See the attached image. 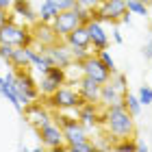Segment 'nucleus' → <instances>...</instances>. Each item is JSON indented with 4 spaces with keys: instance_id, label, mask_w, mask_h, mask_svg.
Here are the masks:
<instances>
[{
    "instance_id": "obj_31",
    "label": "nucleus",
    "mask_w": 152,
    "mask_h": 152,
    "mask_svg": "<svg viewBox=\"0 0 152 152\" xmlns=\"http://www.w3.org/2000/svg\"><path fill=\"white\" fill-rule=\"evenodd\" d=\"M54 4L59 7V11H67L76 7V0H54Z\"/></svg>"
},
{
    "instance_id": "obj_23",
    "label": "nucleus",
    "mask_w": 152,
    "mask_h": 152,
    "mask_svg": "<svg viewBox=\"0 0 152 152\" xmlns=\"http://www.w3.org/2000/svg\"><path fill=\"white\" fill-rule=\"evenodd\" d=\"M124 107L128 109V113H130V115H135V117H137V115L141 113V107H143V104L139 102V96H133V94H128V91H126V96H124Z\"/></svg>"
},
{
    "instance_id": "obj_19",
    "label": "nucleus",
    "mask_w": 152,
    "mask_h": 152,
    "mask_svg": "<svg viewBox=\"0 0 152 152\" xmlns=\"http://www.w3.org/2000/svg\"><path fill=\"white\" fill-rule=\"evenodd\" d=\"M52 65V61L48 59L46 50H39V48L31 46V67H35V70H39L41 74L48 72V67Z\"/></svg>"
},
{
    "instance_id": "obj_39",
    "label": "nucleus",
    "mask_w": 152,
    "mask_h": 152,
    "mask_svg": "<svg viewBox=\"0 0 152 152\" xmlns=\"http://www.w3.org/2000/svg\"><path fill=\"white\" fill-rule=\"evenodd\" d=\"M143 2H146V4H148V7H150V4H152V0H143Z\"/></svg>"
},
{
    "instance_id": "obj_6",
    "label": "nucleus",
    "mask_w": 152,
    "mask_h": 152,
    "mask_svg": "<svg viewBox=\"0 0 152 152\" xmlns=\"http://www.w3.org/2000/svg\"><path fill=\"white\" fill-rule=\"evenodd\" d=\"M57 120H59V124H61V128H63V137H65V143H67V146H70V143H78V141L89 139L87 126L78 120V117H70V115L59 113Z\"/></svg>"
},
{
    "instance_id": "obj_12",
    "label": "nucleus",
    "mask_w": 152,
    "mask_h": 152,
    "mask_svg": "<svg viewBox=\"0 0 152 152\" xmlns=\"http://www.w3.org/2000/svg\"><path fill=\"white\" fill-rule=\"evenodd\" d=\"M24 115H26L28 124H31V126L35 128V130H37V128H41L44 124L52 122V115H50V111H48V109H46L44 104H39L37 100L24 107Z\"/></svg>"
},
{
    "instance_id": "obj_5",
    "label": "nucleus",
    "mask_w": 152,
    "mask_h": 152,
    "mask_svg": "<svg viewBox=\"0 0 152 152\" xmlns=\"http://www.w3.org/2000/svg\"><path fill=\"white\" fill-rule=\"evenodd\" d=\"M126 0H104L100 2V7L94 9V18L91 20H98V22H109V24H117L122 20V15L126 13Z\"/></svg>"
},
{
    "instance_id": "obj_32",
    "label": "nucleus",
    "mask_w": 152,
    "mask_h": 152,
    "mask_svg": "<svg viewBox=\"0 0 152 152\" xmlns=\"http://www.w3.org/2000/svg\"><path fill=\"white\" fill-rule=\"evenodd\" d=\"M102 0H76V4L80 7H87V9H96V7H100Z\"/></svg>"
},
{
    "instance_id": "obj_29",
    "label": "nucleus",
    "mask_w": 152,
    "mask_h": 152,
    "mask_svg": "<svg viewBox=\"0 0 152 152\" xmlns=\"http://www.w3.org/2000/svg\"><path fill=\"white\" fill-rule=\"evenodd\" d=\"M137 96H139V102H141V104H152V89L148 87V85H143L141 89H139V94H137Z\"/></svg>"
},
{
    "instance_id": "obj_26",
    "label": "nucleus",
    "mask_w": 152,
    "mask_h": 152,
    "mask_svg": "<svg viewBox=\"0 0 152 152\" xmlns=\"http://www.w3.org/2000/svg\"><path fill=\"white\" fill-rule=\"evenodd\" d=\"M72 50V57H74V63L78 65V63H83L89 54H91V48H70Z\"/></svg>"
},
{
    "instance_id": "obj_27",
    "label": "nucleus",
    "mask_w": 152,
    "mask_h": 152,
    "mask_svg": "<svg viewBox=\"0 0 152 152\" xmlns=\"http://www.w3.org/2000/svg\"><path fill=\"white\" fill-rule=\"evenodd\" d=\"M94 54H98V59H100V61H102V63H104V65H107L111 72H117V70H115V61H113V57H111V54L107 52V48H104V50L94 52Z\"/></svg>"
},
{
    "instance_id": "obj_10",
    "label": "nucleus",
    "mask_w": 152,
    "mask_h": 152,
    "mask_svg": "<svg viewBox=\"0 0 152 152\" xmlns=\"http://www.w3.org/2000/svg\"><path fill=\"white\" fill-rule=\"evenodd\" d=\"M46 54H48V59L52 61V65L65 67V70L74 63L72 50H70V46H67L63 39L57 41V44H52V46H48V48H46Z\"/></svg>"
},
{
    "instance_id": "obj_36",
    "label": "nucleus",
    "mask_w": 152,
    "mask_h": 152,
    "mask_svg": "<svg viewBox=\"0 0 152 152\" xmlns=\"http://www.w3.org/2000/svg\"><path fill=\"white\" fill-rule=\"evenodd\" d=\"M130 15H133V13H130V11H126V13L122 15V20H120V22H122V24H130Z\"/></svg>"
},
{
    "instance_id": "obj_21",
    "label": "nucleus",
    "mask_w": 152,
    "mask_h": 152,
    "mask_svg": "<svg viewBox=\"0 0 152 152\" xmlns=\"http://www.w3.org/2000/svg\"><path fill=\"white\" fill-rule=\"evenodd\" d=\"M57 15H59V7L54 4V0H44L41 7H39V11H37L39 22H48V24H50Z\"/></svg>"
},
{
    "instance_id": "obj_37",
    "label": "nucleus",
    "mask_w": 152,
    "mask_h": 152,
    "mask_svg": "<svg viewBox=\"0 0 152 152\" xmlns=\"http://www.w3.org/2000/svg\"><path fill=\"white\" fill-rule=\"evenodd\" d=\"M137 150H139V152H148V146L143 141H137Z\"/></svg>"
},
{
    "instance_id": "obj_41",
    "label": "nucleus",
    "mask_w": 152,
    "mask_h": 152,
    "mask_svg": "<svg viewBox=\"0 0 152 152\" xmlns=\"http://www.w3.org/2000/svg\"><path fill=\"white\" fill-rule=\"evenodd\" d=\"M102 2H104V0H102Z\"/></svg>"
},
{
    "instance_id": "obj_13",
    "label": "nucleus",
    "mask_w": 152,
    "mask_h": 152,
    "mask_svg": "<svg viewBox=\"0 0 152 152\" xmlns=\"http://www.w3.org/2000/svg\"><path fill=\"white\" fill-rule=\"evenodd\" d=\"M85 26H87L89 41H91V50H94V52L109 48V35L104 33V26H102V22H98V20H89Z\"/></svg>"
},
{
    "instance_id": "obj_24",
    "label": "nucleus",
    "mask_w": 152,
    "mask_h": 152,
    "mask_svg": "<svg viewBox=\"0 0 152 152\" xmlns=\"http://www.w3.org/2000/svg\"><path fill=\"white\" fill-rule=\"evenodd\" d=\"M126 9L133 15H148V4L143 0H126Z\"/></svg>"
},
{
    "instance_id": "obj_25",
    "label": "nucleus",
    "mask_w": 152,
    "mask_h": 152,
    "mask_svg": "<svg viewBox=\"0 0 152 152\" xmlns=\"http://www.w3.org/2000/svg\"><path fill=\"white\" fill-rule=\"evenodd\" d=\"M94 150H96V143L89 141V139L78 141V143H70V146H67V152H94Z\"/></svg>"
},
{
    "instance_id": "obj_17",
    "label": "nucleus",
    "mask_w": 152,
    "mask_h": 152,
    "mask_svg": "<svg viewBox=\"0 0 152 152\" xmlns=\"http://www.w3.org/2000/svg\"><path fill=\"white\" fill-rule=\"evenodd\" d=\"M124 94L120 87L115 85V83L109 78L104 85H102V89H100V100L98 102H102L104 107H111V104H115V102H120V100H124Z\"/></svg>"
},
{
    "instance_id": "obj_33",
    "label": "nucleus",
    "mask_w": 152,
    "mask_h": 152,
    "mask_svg": "<svg viewBox=\"0 0 152 152\" xmlns=\"http://www.w3.org/2000/svg\"><path fill=\"white\" fill-rule=\"evenodd\" d=\"M9 20H11V13L7 11V9H0V26H4Z\"/></svg>"
},
{
    "instance_id": "obj_11",
    "label": "nucleus",
    "mask_w": 152,
    "mask_h": 152,
    "mask_svg": "<svg viewBox=\"0 0 152 152\" xmlns=\"http://www.w3.org/2000/svg\"><path fill=\"white\" fill-rule=\"evenodd\" d=\"M52 28L59 33V37L63 39L67 33H72L76 26L80 24V18H78V13H76L74 9H67V11H59V15L52 20Z\"/></svg>"
},
{
    "instance_id": "obj_4",
    "label": "nucleus",
    "mask_w": 152,
    "mask_h": 152,
    "mask_svg": "<svg viewBox=\"0 0 152 152\" xmlns=\"http://www.w3.org/2000/svg\"><path fill=\"white\" fill-rule=\"evenodd\" d=\"M37 135L41 139V146L48 148V150H65L67 152V143H65V137H63V128L61 124H54V122H48L44 124L41 128H37Z\"/></svg>"
},
{
    "instance_id": "obj_15",
    "label": "nucleus",
    "mask_w": 152,
    "mask_h": 152,
    "mask_svg": "<svg viewBox=\"0 0 152 152\" xmlns=\"http://www.w3.org/2000/svg\"><path fill=\"white\" fill-rule=\"evenodd\" d=\"M76 117L85 124L87 128L96 126L98 122H102V115L98 113V107H96V102H83V104L76 109Z\"/></svg>"
},
{
    "instance_id": "obj_2",
    "label": "nucleus",
    "mask_w": 152,
    "mask_h": 152,
    "mask_svg": "<svg viewBox=\"0 0 152 152\" xmlns=\"http://www.w3.org/2000/svg\"><path fill=\"white\" fill-rule=\"evenodd\" d=\"M46 102L54 109V111H72V109H78L85 100L80 98L78 89H72V87H67V85H61L54 94L48 96Z\"/></svg>"
},
{
    "instance_id": "obj_20",
    "label": "nucleus",
    "mask_w": 152,
    "mask_h": 152,
    "mask_svg": "<svg viewBox=\"0 0 152 152\" xmlns=\"http://www.w3.org/2000/svg\"><path fill=\"white\" fill-rule=\"evenodd\" d=\"M11 9H13V13H15V15H22V18L28 20V22H33V24L39 20L37 13L31 9V2H28V0H13Z\"/></svg>"
},
{
    "instance_id": "obj_22",
    "label": "nucleus",
    "mask_w": 152,
    "mask_h": 152,
    "mask_svg": "<svg viewBox=\"0 0 152 152\" xmlns=\"http://www.w3.org/2000/svg\"><path fill=\"white\" fill-rule=\"evenodd\" d=\"M0 94L4 96L7 100L11 102L13 107L18 109V111H22V102H20V98H18V94H15V89H13L9 83H2V85H0Z\"/></svg>"
},
{
    "instance_id": "obj_38",
    "label": "nucleus",
    "mask_w": 152,
    "mask_h": 152,
    "mask_svg": "<svg viewBox=\"0 0 152 152\" xmlns=\"http://www.w3.org/2000/svg\"><path fill=\"white\" fill-rule=\"evenodd\" d=\"M113 39H115V41H117V44H122V35H120V33H117V31H115V33H113Z\"/></svg>"
},
{
    "instance_id": "obj_34",
    "label": "nucleus",
    "mask_w": 152,
    "mask_h": 152,
    "mask_svg": "<svg viewBox=\"0 0 152 152\" xmlns=\"http://www.w3.org/2000/svg\"><path fill=\"white\" fill-rule=\"evenodd\" d=\"M143 54H146V59H152V39L146 44V48H143Z\"/></svg>"
},
{
    "instance_id": "obj_1",
    "label": "nucleus",
    "mask_w": 152,
    "mask_h": 152,
    "mask_svg": "<svg viewBox=\"0 0 152 152\" xmlns=\"http://www.w3.org/2000/svg\"><path fill=\"white\" fill-rule=\"evenodd\" d=\"M102 124H104V128H107V135L111 137L113 141L135 137V115L128 113V109L124 107V100L115 102L111 107H104Z\"/></svg>"
},
{
    "instance_id": "obj_28",
    "label": "nucleus",
    "mask_w": 152,
    "mask_h": 152,
    "mask_svg": "<svg viewBox=\"0 0 152 152\" xmlns=\"http://www.w3.org/2000/svg\"><path fill=\"white\" fill-rule=\"evenodd\" d=\"M74 11L78 13V18H80V24H87L89 20L94 18V9H87V7H80V4H76V7H74Z\"/></svg>"
},
{
    "instance_id": "obj_7",
    "label": "nucleus",
    "mask_w": 152,
    "mask_h": 152,
    "mask_svg": "<svg viewBox=\"0 0 152 152\" xmlns=\"http://www.w3.org/2000/svg\"><path fill=\"white\" fill-rule=\"evenodd\" d=\"M67 83V70L65 67H59V65H50L48 72L41 74V80H39V94L48 98L50 94H54L61 85Z\"/></svg>"
},
{
    "instance_id": "obj_18",
    "label": "nucleus",
    "mask_w": 152,
    "mask_h": 152,
    "mask_svg": "<svg viewBox=\"0 0 152 152\" xmlns=\"http://www.w3.org/2000/svg\"><path fill=\"white\" fill-rule=\"evenodd\" d=\"M9 65L13 67V70H26V67H31V46H18V48H13Z\"/></svg>"
},
{
    "instance_id": "obj_3",
    "label": "nucleus",
    "mask_w": 152,
    "mask_h": 152,
    "mask_svg": "<svg viewBox=\"0 0 152 152\" xmlns=\"http://www.w3.org/2000/svg\"><path fill=\"white\" fill-rule=\"evenodd\" d=\"M0 44H11V46H33V33L28 26L18 24L15 20H9L4 26H0Z\"/></svg>"
},
{
    "instance_id": "obj_35",
    "label": "nucleus",
    "mask_w": 152,
    "mask_h": 152,
    "mask_svg": "<svg viewBox=\"0 0 152 152\" xmlns=\"http://www.w3.org/2000/svg\"><path fill=\"white\" fill-rule=\"evenodd\" d=\"M11 4H13V0H0V9L11 11Z\"/></svg>"
},
{
    "instance_id": "obj_16",
    "label": "nucleus",
    "mask_w": 152,
    "mask_h": 152,
    "mask_svg": "<svg viewBox=\"0 0 152 152\" xmlns=\"http://www.w3.org/2000/svg\"><path fill=\"white\" fill-rule=\"evenodd\" d=\"M63 41L70 48H91V41H89V33L85 24H78L72 33H67L63 37Z\"/></svg>"
},
{
    "instance_id": "obj_9",
    "label": "nucleus",
    "mask_w": 152,
    "mask_h": 152,
    "mask_svg": "<svg viewBox=\"0 0 152 152\" xmlns=\"http://www.w3.org/2000/svg\"><path fill=\"white\" fill-rule=\"evenodd\" d=\"M33 46L39 48V50H46L48 46H52V44H57V41H61L59 37V33L52 28V24H48V22H37L33 24Z\"/></svg>"
},
{
    "instance_id": "obj_8",
    "label": "nucleus",
    "mask_w": 152,
    "mask_h": 152,
    "mask_svg": "<svg viewBox=\"0 0 152 152\" xmlns=\"http://www.w3.org/2000/svg\"><path fill=\"white\" fill-rule=\"evenodd\" d=\"M78 67H80V72L85 74V76H89V78H94V80H98L100 85H104V83L111 78V74H113V72L98 59V54H94V52L89 54L83 63H78Z\"/></svg>"
},
{
    "instance_id": "obj_40",
    "label": "nucleus",
    "mask_w": 152,
    "mask_h": 152,
    "mask_svg": "<svg viewBox=\"0 0 152 152\" xmlns=\"http://www.w3.org/2000/svg\"><path fill=\"white\" fill-rule=\"evenodd\" d=\"M2 83H4V78H2V76H0V85H2Z\"/></svg>"
},
{
    "instance_id": "obj_30",
    "label": "nucleus",
    "mask_w": 152,
    "mask_h": 152,
    "mask_svg": "<svg viewBox=\"0 0 152 152\" xmlns=\"http://www.w3.org/2000/svg\"><path fill=\"white\" fill-rule=\"evenodd\" d=\"M13 48L15 46H11V44H0V59H2L4 63H9V59L13 54Z\"/></svg>"
},
{
    "instance_id": "obj_14",
    "label": "nucleus",
    "mask_w": 152,
    "mask_h": 152,
    "mask_svg": "<svg viewBox=\"0 0 152 152\" xmlns=\"http://www.w3.org/2000/svg\"><path fill=\"white\" fill-rule=\"evenodd\" d=\"M78 85V94H80V98L85 100V102H98L100 100V89L102 85L98 80H94V78H89V76L83 74L80 76V80L76 83Z\"/></svg>"
}]
</instances>
